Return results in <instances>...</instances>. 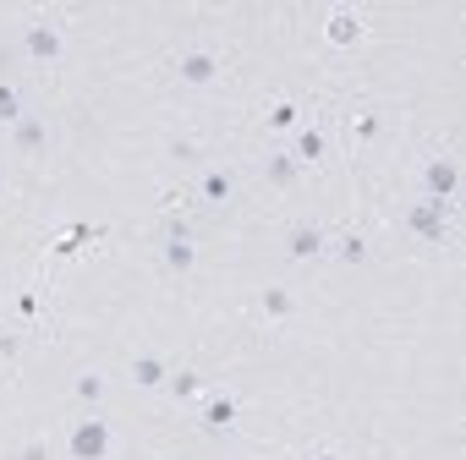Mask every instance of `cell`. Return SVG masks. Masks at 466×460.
<instances>
[{
	"instance_id": "obj_15",
	"label": "cell",
	"mask_w": 466,
	"mask_h": 460,
	"mask_svg": "<svg viewBox=\"0 0 466 460\" xmlns=\"http://www.w3.org/2000/svg\"><path fill=\"white\" fill-rule=\"evenodd\" d=\"M329 258L335 264H362L368 258V242L357 236V230H351V236H329Z\"/></svg>"
},
{
	"instance_id": "obj_19",
	"label": "cell",
	"mask_w": 466,
	"mask_h": 460,
	"mask_svg": "<svg viewBox=\"0 0 466 460\" xmlns=\"http://www.w3.org/2000/svg\"><path fill=\"white\" fill-rule=\"evenodd\" d=\"M165 389H170L176 400H192V395H198V373H192V367H170V378H165Z\"/></svg>"
},
{
	"instance_id": "obj_16",
	"label": "cell",
	"mask_w": 466,
	"mask_h": 460,
	"mask_svg": "<svg viewBox=\"0 0 466 460\" xmlns=\"http://www.w3.org/2000/svg\"><path fill=\"white\" fill-rule=\"evenodd\" d=\"M258 307H264V318H291V313H297V291H280V285H275V291L258 296Z\"/></svg>"
},
{
	"instance_id": "obj_8",
	"label": "cell",
	"mask_w": 466,
	"mask_h": 460,
	"mask_svg": "<svg viewBox=\"0 0 466 460\" xmlns=\"http://www.w3.org/2000/svg\"><path fill=\"white\" fill-rule=\"evenodd\" d=\"M219 72H225V66H219V55H214V50H187V55L176 61V77H181L187 88H208Z\"/></svg>"
},
{
	"instance_id": "obj_9",
	"label": "cell",
	"mask_w": 466,
	"mask_h": 460,
	"mask_svg": "<svg viewBox=\"0 0 466 460\" xmlns=\"http://www.w3.org/2000/svg\"><path fill=\"white\" fill-rule=\"evenodd\" d=\"M198 203H208V208H225L230 197H237V175L230 170H219V165H208L203 175H198V192H192Z\"/></svg>"
},
{
	"instance_id": "obj_21",
	"label": "cell",
	"mask_w": 466,
	"mask_h": 460,
	"mask_svg": "<svg viewBox=\"0 0 466 460\" xmlns=\"http://www.w3.org/2000/svg\"><path fill=\"white\" fill-rule=\"evenodd\" d=\"M17 460H50V444H45V438H28V444H23V455H17Z\"/></svg>"
},
{
	"instance_id": "obj_24",
	"label": "cell",
	"mask_w": 466,
	"mask_h": 460,
	"mask_svg": "<svg viewBox=\"0 0 466 460\" xmlns=\"http://www.w3.org/2000/svg\"><path fill=\"white\" fill-rule=\"evenodd\" d=\"M308 460H346V455H340V449H313Z\"/></svg>"
},
{
	"instance_id": "obj_20",
	"label": "cell",
	"mask_w": 466,
	"mask_h": 460,
	"mask_svg": "<svg viewBox=\"0 0 466 460\" xmlns=\"http://www.w3.org/2000/svg\"><path fill=\"white\" fill-rule=\"evenodd\" d=\"M351 137H357V143H379V137H384V115H357V121H351Z\"/></svg>"
},
{
	"instance_id": "obj_12",
	"label": "cell",
	"mask_w": 466,
	"mask_h": 460,
	"mask_svg": "<svg viewBox=\"0 0 466 460\" xmlns=\"http://www.w3.org/2000/svg\"><path fill=\"white\" fill-rule=\"evenodd\" d=\"M264 175H269V186H280V192H291V186L302 181V165H297V159H291V154L280 148V154H269V159H264Z\"/></svg>"
},
{
	"instance_id": "obj_17",
	"label": "cell",
	"mask_w": 466,
	"mask_h": 460,
	"mask_svg": "<svg viewBox=\"0 0 466 460\" xmlns=\"http://www.w3.org/2000/svg\"><path fill=\"white\" fill-rule=\"evenodd\" d=\"M72 389H77V400H83V405H99V400H105V389H110V378H105V373H77V384H72Z\"/></svg>"
},
{
	"instance_id": "obj_10",
	"label": "cell",
	"mask_w": 466,
	"mask_h": 460,
	"mask_svg": "<svg viewBox=\"0 0 466 460\" xmlns=\"http://www.w3.org/2000/svg\"><path fill=\"white\" fill-rule=\"evenodd\" d=\"M362 17L357 12H329V23H324V39L335 45V50H351V45H362Z\"/></svg>"
},
{
	"instance_id": "obj_2",
	"label": "cell",
	"mask_w": 466,
	"mask_h": 460,
	"mask_svg": "<svg viewBox=\"0 0 466 460\" xmlns=\"http://www.w3.org/2000/svg\"><path fill=\"white\" fill-rule=\"evenodd\" d=\"M110 422L99 416V411H88V416H77L72 422V433H66V460H110Z\"/></svg>"
},
{
	"instance_id": "obj_5",
	"label": "cell",
	"mask_w": 466,
	"mask_h": 460,
	"mask_svg": "<svg viewBox=\"0 0 466 460\" xmlns=\"http://www.w3.org/2000/svg\"><path fill=\"white\" fill-rule=\"evenodd\" d=\"M302 170H313V165H324L329 159V132L319 126V121H302L297 132H291V148H286Z\"/></svg>"
},
{
	"instance_id": "obj_23",
	"label": "cell",
	"mask_w": 466,
	"mask_h": 460,
	"mask_svg": "<svg viewBox=\"0 0 466 460\" xmlns=\"http://www.w3.org/2000/svg\"><path fill=\"white\" fill-rule=\"evenodd\" d=\"M0 356H17V335H6V329H0Z\"/></svg>"
},
{
	"instance_id": "obj_18",
	"label": "cell",
	"mask_w": 466,
	"mask_h": 460,
	"mask_svg": "<svg viewBox=\"0 0 466 460\" xmlns=\"http://www.w3.org/2000/svg\"><path fill=\"white\" fill-rule=\"evenodd\" d=\"M28 110H23V94L12 88V83H0V126H17Z\"/></svg>"
},
{
	"instance_id": "obj_6",
	"label": "cell",
	"mask_w": 466,
	"mask_h": 460,
	"mask_svg": "<svg viewBox=\"0 0 466 460\" xmlns=\"http://www.w3.org/2000/svg\"><path fill=\"white\" fill-rule=\"evenodd\" d=\"M61 50H66V39H61L56 23H28V28H23V55H28V61L50 66V61H61Z\"/></svg>"
},
{
	"instance_id": "obj_22",
	"label": "cell",
	"mask_w": 466,
	"mask_h": 460,
	"mask_svg": "<svg viewBox=\"0 0 466 460\" xmlns=\"http://www.w3.org/2000/svg\"><path fill=\"white\" fill-rule=\"evenodd\" d=\"M170 154H176V159H198V143H192V137H176Z\"/></svg>"
},
{
	"instance_id": "obj_4",
	"label": "cell",
	"mask_w": 466,
	"mask_h": 460,
	"mask_svg": "<svg viewBox=\"0 0 466 460\" xmlns=\"http://www.w3.org/2000/svg\"><path fill=\"white\" fill-rule=\"evenodd\" d=\"M286 253H291L297 264H313V258H329V230H324L319 219H297V225L286 230Z\"/></svg>"
},
{
	"instance_id": "obj_13",
	"label": "cell",
	"mask_w": 466,
	"mask_h": 460,
	"mask_svg": "<svg viewBox=\"0 0 466 460\" xmlns=\"http://www.w3.org/2000/svg\"><path fill=\"white\" fill-rule=\"evenodd\" d=\"M132 378H137V389H165L170 362L165 356H132Z\"/></svg>"
},
{
	"instance_id": "obj_14",
	"label": "cell",
	"mask_w": 466,
	"mask_h": 460,
	"mask_svg": "<svg viewBox=\"0 0 466 460\" xmlns=\"http://www.w3.org/2000/svg\"><path fill=\"white\" fill-rule=\"evenodd\" d=\"M264 121H269L275 132H297V126H302V105H297V99H269Z\"/></svg>"
},
{
	"instance_id": "obj_1",
	"label": "cell",
	"mask_w": 466,
	"mask_h": 460,
	"mask_svg": "<svg viewBox=\"0 0 466 460\" xmlns=\"http://www.w3.org/2000/svg\"><path fill=\"white\" fill-rule=\"evenodd\" d=\"M406 230H411L417 242H428V247H444V242H450V230H455V203H433V197L411 203Z\"/></svg>"
},
{
	"instance_id": "obj_11",
	"label": "cell",
	"mask_w": 466,
	"mask_h": 460,
	"mask_svg": "<svg viewBox=\"0 0 466 460\" xmlns=\"http://www.w3.org/2000/svg\"><path fill=\"white\" fill-rule=\"evenodd\" d=\"M12 143H17V154H28V159H34V154H45V148H50V126H45L39 115H23V121L12 126Z\"/></svg>"
},
{
	"instance_id": "obj_7",
	"label": "cell",
	"mask_w": 466,
	"mask_h": 460,
	"mask_svg": "<svg viewBox=\"0 0 466 460\" xmlns=\"http://www.w3.org/2000/svg\"><path fill=\"white\" fill-rule=\"evenodd\" d=\"M198 422H203V433H230V427L242 422V400L237 395H208L203 411H198Z\"/></svg>"
},
{
	"instance_id": "obj_3",
	"label": "cell",
	"mask_w": 466,
	"mask_h": 460,
	"mask_svg": "<svg viewBox=\"0 0 466 460\" xmlns=\"http://www.w3.org/2000/svg\"><path fill=\"white\" fill-rule=\"evenodd\" d=\"M422 197H433V203L461 197V159L455 154H428L422 159Z\"/></svg>"
}]
</instances>
